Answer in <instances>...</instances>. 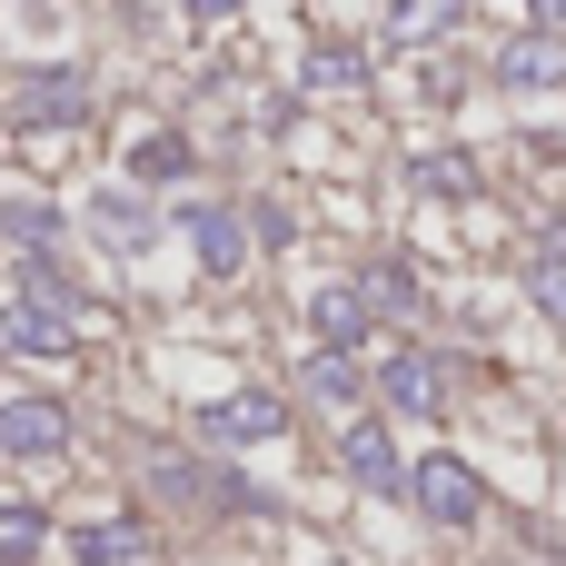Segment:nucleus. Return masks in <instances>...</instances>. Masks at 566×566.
Returning <instances> with one entry per match:
<instances>
[{
  "label": "nucleus",
  "instance_id": "nucleus-9",
  "mask_svg": "<svg viewBox=\"0 0 566 566\" xmlns=\"http://www.w3.org/2000/svg\"><path fill=\"white\" fill-rule=\"evenodd\" d=\"M70 557H90V566L149 557V527H129V517H119V527H80V537H70Z\"/></svg>",
  "mask_w": 566,
  "mask_h": 566
},
{
  "label": "nucleus",
  "instance_id": "nucleus-18",
  "mask_svg": "<svg viewBox=\"0 0 566 566\" xmlns=\"http://www.w3.org/2000/svg\"><path fill=\"white\" fill-rule=\"evenodd\" d=\"M308 388H318V398H328V408H338V398H358V378H348V358H338V348H328V358H318V368H308Z\"/></svg>",
  "mask_w": 566,
  "mask_h": 566
},
{
  "label": "nucleus",
  "instance_id": "nucleus-4",
  "mask_svg": "<svg viewBox=\"0 0 566 566\" xmlns=\"http://www.w3.org/2000/svg\"><path fill=\"white\" fill-rule=\"evenodd\" d=\"M80 109H90L80 70H30V80L10 90V119H20V129H60V119H80Z\"/></svg>",
  "mask_w": 566,
  "mask_h": 566
},
{
  "label": "nucleus",
  "instance_id": "nucleus-19",
  "mask_svg": "<svg viewBox=\"0 0 566 566\" xmlns=\"http://www.w3.org/2000/svg\"><path fill=\"white\" fill-rule=\"evenodd\" d=\"M0 229H10V239H50V229H60V209H10Z\"/></svg>",
  "mask_w": 566,
  "mask_h": 566
},
{
  "label": "nucleus",
  "instance_id": "nucleus-21",
  "mask_svg": "<svg viewBox=\"0 0 566 566\" xmlns=\"http://www.w3.org/2000/svg\"><path fill=\"white\" fill-rule=\"evenodd\" d=\"M189 10H199V20H219V10H239V0H189Z\"/></svg>",
  "mask_w": 566,
  "mask_h": 566
},
{
  "label": "nucleus",
  "instance_id": "nucleus-7",
  "mask_svg": "<svg viewBox=\"0 0 566 566\" xmlns=\"http://www.w3.org/2000/svg\"><path fill=\"white\" fill-rule=\"evenodd\" d=\"M338 458H348V478H358V488H398V448H388V428H378V418H358V428L338 438Z\"/></svg>",
  "mask_w": 566,
  "mask_h": 566
},
{
  "label": "nucleus",
  "instance_id": "nucleus-16",
  "mask_svg": "<svg viewBox=\"0 0 566 566\" xmlns=\"http://www.w3.org/2000/svg\"><path fill=\"white\" fill-rule=\"evenodd\" d=\"M497 70H507L517 90H537V80H557V70H566V50H507Z\"/></svg>",
  "mask_w": 566,
  "mask_h": 566
},
{
  "label": "nucleus",
  "instance_id": "nucleus-12",
  "mask_svg": "<svg viewBox=\"0 0 566 566\" xmlns=\"http://www.w3.org/2000/svg\"><path fill=\"white\" fill-rule=\"evenodd\" d=\"M418 189H448V199H478V159L438 149V159H418Z\"/></svg>",
  "mask_w": 566,
  "mask_h": 566
},
{
  "label": "nucleus",
  "instance_id": "nucleus-2",
  "mask_svg": "<svg viewBox=\"0 0 566 566\" xmlns=\"http://www.w3.org/2000/svg\"><path fill=\"white\" fill-rule=\"evenodd\" d=\"M279 428H289V408H279L269 388H239V398H219V408L199 418L209 448H259V438H279Z\"/></svg>",
  "mask_w": 566,
  "mask_h": 566
},
{
  "label": "nucleus",
  "instance_id": "nucleus-1",
  "mask_svg": "<svg viewBox=\"0 0 566 566\" xmlns=\"http://www.w3.org/2000/svg\"><path fill=\"white\" fill-rule=\"evenodd\" d=\"M408 488H418V507H428L438 527H478V517H488V488H478V468H468V458H428Z\"/></svg>",
  "mask_w": 566,
  "mask_h": 566
},
{
  "label": "nucleus",
  "instance_id": "nucleus-15",
  "mask_svg": "<svg viewBox=\"0 0 566 566\" xmlns=\"http://www.w3.org/2000/svg\"><path fill=\"white\" fill-rule=\"evenodd\" d=\"M358 80H368L358 50H318V60H308V90H358Z\"/></svg>",
  "mask_w": 566,
  "mask_h": 566
},
{
  "label": "nucleus",
  "instance_id": "nucleus-8",
  "mask_svg": "<svg viewBox=\"0 0 566 566\" xmlns=\"http://www.w3.org/2000/svg\"><path fill=\"white\" fill-rule=\"evenodd\" d=\"M189 239H199V259H209L219 279H239V259H249V229H239L229 209H199V219H189Z\"/></svg>",
  "mask_w": 566,
  "mask_h": 566
},
{
  "label": "nucleus",
  "instance_id": "nucleus-5",
  "mask_svg": "<svg viewBox=\"0 0 566 566\" xmlns=\"http://www.w3.org/2000/svg\"><path fill=\"white\" fill-rule=\"evenodd\" d=\"M0 358L50 368V358H70V328H60V318H40V308H0Z\"/></svg>",
  "mask_w": 566,
  "mask_h": 566
},
{
  "label": "nucleus",
  "instance_id": "nucleus-13",
  "mask_svg": "<svg viewBox=\"0 0 566 566\" xmlns=\"http://www.w3.org/2000/svg\"><path fill=\"white\" fill-rule=\"evenodd\" d=\"M129 169H139V179H179V169H189V139H169V129H159V139H139V149H129Z\"/></svg>",
  "mask_w": 566,
  "mask_h": 566
},
{
  "label": "nucleus",
  "instance_id": "nucleus-14",
  "mask_svg": "<svg viewBox=\"0 0 566 566\" xmlns=\"http://www.w3.org/2000/svg\"><path fill=\"white\" fill-rule=\"evenodd\" d=\"M318 328H328V338H358V328H368V298H358V289H318Z\"/></svg>",
  "mask_w": 566,
  "mask_h": 566
},
{
  "label": "nucleus",
  "instance_id": "nucleus-3",
  "mask_svg": "<svg viewBox=\"0 0 566 566\" xmlns=\"http://www.w3.org/2000/svg\"><path fill=\"white\" fill-rule=\"evenodd\" d=\"M0 448L10 458H60L70 448V408L60 398H0Z\"/></svg>",
  "mask_w": 566,
  "mask_h": 566
},
{
  "label": "nucleus",
  "instance_id": "nucleus-6",
  "mask_svg": "<svg viewBox=\"0 0 566 566\" xmlns=\"http://www.w3.org/2000/svg\"><path fill=\"white\" fill-rule=\"evenodd\" d=\"M378 388H388V408H408V418H428V408L448 398L438 358H388V368H378Z\"/></svg>",
  "mask_w": 566,
  "mask_h": 566
},
{
  "label": "nucleus",
  "instance_id": "nucleus-11",
  "mask_svg": "<svg viewBox=\"0 0 566 566\" xmlns=\"http://www.w3.org/2000/svg\"><path fill=\"white\" fill-rule=\"evenodd\" d=\"M40 537H50V527H40V507L0 497V557H10V566H20V557H40Z\"/></svg>",
  "mask_w": 566,
  "mask_h": 566
},
{
  "label": "nucleus",
  "instance_id": "nucleus-10",
  "mask_svg": "<svg viewBox=\"0 0 566 566\" xmlns=\"http://www.w3.org/2000/svg\"><path fill=\"white\" fill-rule=\"evenodd\" d=\"M448 20H458V0H398L388 10V40H438Z\"/></svg>",
  "mask_w": 566,
  "mask_h": 566
},
{
  "label": "nucleus",
  "instance_id": "nucleus-17",
  "mask_svg": "<svg viewBox=\"0 0 566 566\" xmlns=\"http://www.w3.org/2000/svg\"><path fill=\"white\" fill-rule=\"evenodd\" d=\"M368 298H378V308H418V279H408V269H368Z\"/></svg>",
  "mask_w": 566,
  "mask_h": 566
},
{
  "label": "nucleus",
  "instance_id": "nucleus-20",
  "mask_svg": "<svg viewBox=\"0 0 566 566\" xmlns=\"http://www.w3.org/2000/svg\"><path fill=\"white\" fill-rule=\"evenodd\" d=\"M537 20H547V30H566V0H537Z\"/></svg>",
  "mask_w": 566,
  "mask_h": 566
}]
</instances>
